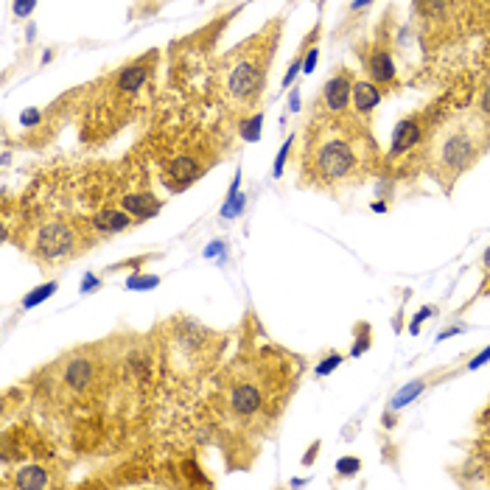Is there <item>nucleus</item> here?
<instances>
[{
  "label": "nucleus",
  "mask_w": 490,
  "mask_h": 490,
  "mask_svg": "<svg viewBox=\"0 0 490 490\" xmlns=\"http://www.w3.org/2000/svg\"><path fill=\"white\" fill-rule=\"evenodd\" d=\"M280 34H283V20L275 17L252 37L241 39L235 48H230L219 62V73H216L219 96L230 110L244 113V118L255 113L264 98Z\"/></svg>",
  "instance_id": "obj_1"
},
{
  "label": "nucleus",
  "mask_w": 490,
  "mask_h": 490,
  "mask_svg": "<svg viewBox=\"0 0 490 490\" xmlns=\"http://www.w3.org/2000/svg\"><path fill=\"white\" fill-rule=\"evenodd\" d=\"M359 163V149L342 132L320 123L308 126L302 149V180H311L317 185H334L353 177Z\"/></svg>",
  "instance_id": "obj_2"
},
{
  "label": "nucleus",
  "mask_w": 490,
  "mask_h": 490,
  "mask_svg": "<svg viewBox=\"0 0 490 490\" xmlns=\"http://www.w3.org/2000/svg\"><path fill=\"white\" fill-rule=\"evenodd\" d=\"M98 233L90 227V222L78 219H45L29 230L26 252L39 266H62L76 261L81 252L93 250L98 244Z\"/></svg>",
  "instance_id": "obj_3"
},
{
  "label": "nucleus",
  "mask_w": 490,
  "mask_h": 490,
  "mask_svg": "<svg viewBox=\"0 0 490 490\" xmlns=\"http://www.w3.org/2000/svg\"><path fill=\"white\" fill-rule=\"evenodd\" d=\"M277 384L269 381L261 367L252 364H235L225 376V407L227 412L238 420H252L269 407L275 398Z\"/></svg>",
  "instance_id": "obj_4"
},
{
  "label": "nucleus",
  "mask_w": 490,
  "mask_h": 490,
  "mask_svg": "<svg viewBox=\"0 0 490 490\" xmlns=\"http://www.w3.org/2000/svg\"><path fill=\"white\" fill-rule=\"evenodd\" d=\"M482 149H485V132L476 121H459L449 132H443L434 151L440 177H446L443 183H454V177L471 168Z\"/></svg>",
  "instance_id": "obj_5"
},
{
  "label": "nucleus",
  "mask_w": 490,
  "mask_h": 490,
  "mask_svg": "<svg viewBox=\"0 0 490 490\" xmlns=\"http://www.w3.org/2000/svg\"><path fill=\"white\" fill-rule=\"evenodd\" d=\"M101 378V364H98V356H90L87 350H78L71 353L68 362L62 356V389L68 395H87L90 389H96Z\"/></svg>",
  "instance_id": "obj_6"
},
{
  "label": "nucleus",
  "mask_w": 490,
  "mask_h": 490,
  "mask_svg": "<svg viewBox=\"0 0 490 490\" xmlns=\"http://www.w3.org/2000/svg\"><path fill=\"white\" fill-rule=\"evenodd\" d=\"M205 171H208V163H202V157H196V154H180V157H171L163 165V174L160 177L168 185V190H185Z\"/></svg>",
  "instance_id": "obj_7"
},
{
  "label": "nucleus",
  "mask_w": 490,
  "mask_h": 490,
  "mask_svg": "<svg viewBox=\"0 0 490 490\" xmlns=\"http://www.w3.org/2000/svg\"><path fill=\"white\" fill-rule=\"evenodd\" d=\"M90 227L104 238V235H118V233H123V230H129V227L138 225V219L132 216V213H126L121 205H101V208H96L93 213H90Z\"/></svg>",
  "instance_id": "obj_8"
},
{
  "label": "nucleus",
  "mask_w": 490,
  "mask_h": 490,
  "mask_svg": "<svg viewBox=\"0 0 490 490\" xmlns=\"http://www.w3.org/2000/svg\"><path fill=\"white\" fill-rule=\"evenodd\" d=\"M350 93H353V78L347 71L337 73L334 78L325 81L322 87V107L331 115H342L350 107Z\"/></svg>",
  "instance_id": "obj_9"
},
{
  "label": "nucleus",
  "mask_w": 490,
  "mask_h": 490,
  "mask_svg": "<svg viewBox=\"0 0 490 490\" xmlns=\"http://www.w3.org/2000/svg\"><path fill=\"white\" fill-rule=\"evenodd\" d=\"M3 485H6V488H20V490H42V488H53L56 482H53V471H48L45 465L34 462V465L17 468L14 476L6 474Z\"/></svg>",
  "instance_id": "obj_10"
},
{
  "label": "nucleus",
  "mask_w": 490,
  "mask_h": 490,
  "mask_svg": "<svg viewBox=\"0 0 490 490\" xmlns=\"http://www.w3.org/2000/svg\"><path fill=\"white\" fill-rule=\"evenodd\" d=\"M118 205H121L126 213H132L138 222H146L151 216H157L160 208H163V202H160L151 190H132V193H123V196L118 199Z\"/></svg>",
  "instance_id": "obj_11"
},
{
  "label": "nucleus",
  "mask_w": 490,
  "mask_h": 490,
  "mask_svg": "<svg viewBox=\"0 0 490 490\" xmlns=\"http://www.w3.org/2000/svg\"><path fill=\"white\" fill-rule=\"evenodd\" d=\"M423 138V129L417 123V118H404L395 132H392V146H389V157H398V154H407L409 149H415Z\"/></svg>",
  "instance_id": "obj_12"
},
{
  "label": "nucleus",
  "mask_w": 490,
  "mask_h": 490,
  "mask_svg": "<svg viewBox=\"0 0 490 490\" xmlns=\"http://www.w3.org/2000/svg\"><path fill=\"white\" fill-rule=\"evenodd\" d=\"M367 73H370V81H376L378 87L381 84H389V81H395V62H392V56H389V51L387 48H373L370 51V56H367Z\"/></svg>",
  "instance_id": "obj_13"
},
{
  "label": "nucleus",
  "mask_w": 490,
  "mask_h": 490,
  "mask_svg": "<svg viewBox=\"0 0 490 490\" xmlns=\"http://www.w3.org/2000/svg\"><path fill=\"white\" fill-rule=\"evenodd\" d=\"M381 101V90L376 81H353V93H350V107L353 113L367 115Z\"/></svg>",
  "instance_id": "obj_14"
},
{
  "label": "nucleus",
  "mask_w": 490,
  "mask_h": 490,
  "mask_svg": "<svg viewBox=\"0 0 490 490\" xmlns=\"http://www.w3.org/2000/svg\"><path fill=\"white\" fill-rule=\"evenodd\" d=\"M423 389H426V381H423V378H417V381L407 384V387H404V389H401V392L392 398V404H389V407H392V409H404L409 401H415Z\"/></svg>",
  "instance_id": "obj_15"
},
{
  "label": "nucleus",
  "mask_w": 490,
  "mask_h": 490,
  "mask_svg": "<svg viewBox=\"0 0 490 490\" xmlns=\"http://www.w3.org/2000/svg\"><path fill=\"white\" fill-rule=\"evenodd\" d=\"M56 289H59V283H56V280H48V283L37 286L31 295H26V297H23V308H34V305H39L42 300H48Z\"/></svg>",
  "instance_id": "obj_16"
},
{
  "label": "nucleus",
  "mask_w": 490,
  "mask_h": 490,
  "mask_svg": "<svg viewBox=\"0 0 490 490\" xmlns=\"http://www.w3.org/2000/svg\"><path fill=\"white\" fill-rule=\"evenodd\" d=\"M244 210V196L238 193V174H235V183H233V188H230V193H227V205L222 208V216H238Z\"/></svg>",
  "instance_id": "obj_17"
},
{
  "label": "nucleus",
  "mask_w": 490,
  "mask_h": 490,
  "mask_svg": "<svg viewBox=\"0 0 490 490\" xmlns=\"http://www.w3.org/2000/svg\"><path fill=\"white\" fill-rule=\"evenodd\" d=\"M370 325L367 322H359V342H353V347H350V356L356 359V356H362L367 347H370Z\"/></svg>",
  "instance_id": "obj_18"
},
{
  "label": "nucleus",
  "mask_w": 490,
  "mask_h": 490,
  "mask_svg": "<svg viewBox=\"0 0 490 490\" xmlns=\"http://www.w3.org/2000/svg\"><path fill=\"white\" fill-rule=\"evenodd\" d=\"M157 283H160L157 275H132V277L126 280V286L135 289V292H141V289H154Z\"/></svg>",
  "instance_id": "obj_19"
},
{
  "label": "nucleus",
  "mask_w": 490,
  "mask_h": 490,
  "mask_svg": "<svg viewBox=\"0 0 490 490\" xmlns=\"http://www.w3.org/2000/svg\"><path fill=\"white\" fill-rule=\"evenodd\" d=\"M340 364H342V353H328V356H325V362H320V364H317V376H331Z\"/></svg>",
  "instance_id": "obj_20"
},
{
  "label": "nucleus",
  "mask_w": 490,
  "mask_h": 490,
  "mask_svg": "<svg viewBox=\"0 0 490 490\" xmlns=\"http://www.w3.org/2000/svg\"><path fill=\"white\" fill-rule=\"evenodd\" d=\"M359 468H362V459H356V456H342L337 462L340 476H353V474H359Z\"/></svg>",
  "instance_id": "obj_21"
},
{
  "label": "nucleus",
  "mask_w": 490,
  "mask_h": 490,
  "mask_svg": "<svg viewBox=\"0 0 490 490\" xmlns=\"http://www.w3.org/2000/svg\"><path fill=\"white\" fill-rule=\"evenodd\" d=\"M261 121H264V115L261 113H252V121H244V132H247V138H250V141H255V138H258Z\"/></svg>",
  "instance_id": "obj_22"
},
{
  "label": "nucleus",
  "mask_w": 490,
  "mask_h": 490,
  "mask_svg": "<svg viewBox=\"0 0 490 490\" xmlns=\"http://www.w3.org/2000/svg\"><path fill=\"white\" fill-rule=\"evenodd\" d=\"M151 258H154V255H141V258H132V261H123V264H115V266H110V269H107V272H121V269H123V266H135V269H138V266H143V264H149Z\"/></svg>",
  "instance_id": "obj_23"
},
{
  "label": "nucleus",
  "mask_w": 490,
  "mask_h": 490,
  "mask_svg": "<svg viewBox=\"0 0 490 490\" xmlns=\"http://www.w3.org/2000/svg\"><path fill=\"white\" fill-rule=\"evenodd\" d=\"M289 149H292V141H289V143H283V149H280V154H277V160H275V177H280V174H283V165H286V157H289Z\"/></svg>",
  "instance_id": "obj_24"
},
{
  "label": "nucleus",
  "mask_w": 490,
  "mask_h": 490,
  "mask_svg": "<svg viewBox=\"0 0 490 490\" xmlns=\"http://www.w3.org/2000/svg\"><path fill=\"white\" fill-rule=\"evenodd\" d=\"M34 6H37V0H14V14L17 17H26Z\"/></svg>",
  "instance_id": "obj_25"
},
{
  "label": "nucleus",
  "mask_w": 490,
  "mask_h": 490,
  "mask_svg": "<svg viewBox=\"0 0 490 490\" xmlns=\"http://www.w3.org/2000/svg\"><path fill=\"white\" fill-rule=\"evenodd\" d=\"M432 314H434V308H432V305L420 308V311H417V317H415V322H412V328H409V331H412V334H417V331H420V322H423V320H429Z\"/></svg>",
  "instance_id": "obj_26"
},
{
  "label": "nucleus",
  "mask_w": 490,
  "mask_h": 490,
  "mask_svg": "<svg viewBox=\"0 0 490 490\" xmlns=\"http://www.w3.org/2000/svg\"><path fill=\"white\" fill-rule=\"evenodd\" d=\"M490 362V347H485L474 362H468V370H476V367H482V364H488Z\"/></svg>",
  "instance_id": "obj_27"
},
{
  "label": "nucleus",
  "mask_w": 490,
  "mask_h": 490,
  "mask_svg": "<svg viewBox=\"0 0 490 490\" xmlns=\"http://www.w3.org/2000/svg\"><path fill=\"white\" fill-rule=\"evenodd\" d=\"M314 65H317V48H311V51L305 53V59H302V71H305V73H311V71H314Z\"/></svg>",
  "instance_id": "obj_28"
},
{
  "label": "nucleus",
  "mask_w": 490,
  "mask_h": 490,
  "mask_svg": "<svg viewBox=\"0 0 490 490\" xmlns=\"http://www.w3.org/2000/svg\"><path fill=\"white\" fill-rule=\"evenodd\" d=\"M320 446H322V443H320V440H314V446H311V449L305 451V456H302V465H311V462L317 459V451H320Z\"/></svg>",
  "instance_id": "obj_29"
},
{
  "label": "nucleus",
  "mask_w": 490,
  "mask_h": 490,
  "mask_svg": "<svg viewBox=\"0 0 490 490\" xmlns=\"http://www.w3.org/2000/svg\"><path fill=\"white\" fill-rule=\"evenodd\" d=\"M96 286H98V277H93V275H87V277L81 280V292H84V295H87V292H93Z\"/></svg>",
  "instance_id": "obj_30"
},
{
  "label": "nucleus",
  "mask_w": 490,
  "mask_h": 490,
  "mask_svg": "<svg viewBox=\"0 0 490 490\" xmlns=\"http://www.w3.org/2000/svg\"><path fill=\"white\" fill-rule=\"evenodd\" d=\"M459 331H462L459 325H456V328H446V331H443V334H440L437 340H440V342H443V340H449V337H454V334H459Z\"/></svg>",
  "instance_id": "obj_31"
},
{
  "label": "nucleus",
  "mask_w": 490,
  "mask_h": 490,
  "mask_svg": "<svg viewBox=\"0 0 490 490\" xmlns=\"http://www.w3.org/2000/svg\"><path fill=\"white\" fill-rule=\"evenodd\" d=\"M482 110L490 115V84H488V90H485V98H482Z\"/></svg>",
  "instance_id": "obj_32"
},
{
  "label": "nucleus",
  "mask_w": 490,
  "mask_h": 490,
  "mask_svg": "<svg viewBox=\"0 0 490 490\" xmlns=\"http://www.w3.org/2000/svg\"><path fill=\"white\" fill-rule=\"evenodd\" d=\"M370 3H373V0H353V11H356V9H364V6H370Z\"/></svg>",
  "instance_id": "obj_33"
},
{
  "label": "nucleus",
  "mask_w": 490,
  "mask_h": 490,
  "mask_svg": "<svg viewBox=\"0 0 490 490\" xmlns=\"http://www.w3.org/2000/svg\"><path fill=\"white\" fill-rule=\"evenodd\" d=\"M482 264H485V266L490 269V247L485 250V255H482Z\"/></svg>",
  "instance_id": "obj_34"
}]
</instances>
